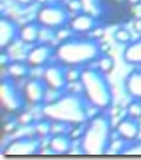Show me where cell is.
Returning a JSON list of instances; mask_svg holds the SVG:
<instances>
[{"mask_svg":"<svg viewBox=\"0 0 141 160\" xmlns=\"http://www.w3.org/2000/svg\"><path fill=\"white\" fill-rule=\"evenodd\" d=\"M127 2H128L129 4H131V5H133V7H134V5H137L139 3H141V0H127Z\"/></svg>","mask_w":141,"mask_h":160,"instance_id":"cell-31","label":"cell"},{"mask_svg":"<svg viewBox=\"0 0 141 160\" xmlns=\"http://www.w3.org/2000/svg\"><path fill=\"white\" fill-rule=\"evenodd\" d=\"M140 131H141L140 121L129 117V115L120 119L119 123L116 124V132L119 135V138L125 140L128 144L139 139Z\"/></svg>","mask_w":141,"mask_h":160,"instance_id":"cell-13","label":"cell"},{"mask_svg":"<svg viewBox=\"0 0 141 160\" xmlns=\"http://www.w3.org/2000/svg\"><path fill=\"white\" fill-rule=\"evenodd\" d=\"M132 27H133L134 32H137V33H140V35H141V19H134Z\"/></svg>","mask_w":141,"mask_h":160,"instance_id":"cell-29","label":"cell"},{"mask_svg":"<svg viewBox=\"0 0 141 160\" xmlns=\"http://www.w3.org/2000/svg\"><path fill=\"white\" fill-rule=\"evenodd\" d=\"M54 57V48L46 42H38L28 52L25 61L32 69L45 68L50 64V60Z\"/></svg>","mask_w":141,"mask_h":160,"instance_id":"cell-11","label":"cell"},{"mask_svg":"<svg viewBox=\"0 0 141 160\" xmlns=\"http://www.w3.org/2000/svg\"><path fill=\"white\" fill-rule=\"evenodd\" d=\"M123 60L127 65L141 66V37L125 45L123 52Z\"/></svg>","mask_w":141,"mask_h":160,"instance_id":"cell-17","label":"cell"},{"mask_svg":"<svg viewBox=\"0 0 141 160\" xmlns=\"http://www.w3.org/2000/svg\"><path fill=\"white\" fill-rule=\"evenodd\" d=\"M20 28L17 22L12 19L3 16L0 19V49L2 52L13 45L17 38H20Z\"/></svg>","mask_w":141,"mask_h":160,"instance_id":"cell-12","label":"cell"},{"mask_svg":"<svg viewBox=\"0 0 141 160\" xmlns=\"http://www.w3.org/2000/svg\"><path fill=\"white\" fill-rule=\"evenodd\" d=\"M95 62H96V69H99L104 74H110L115 66L114 58H112L111 56H107V54H101Z\"/></svg>","mask_w":141,"mask_h":160,"instance_id":"cell-21","label":"cell"},{"mask_svg":"<svg viewBox=\"0 0 141 160\" xmlns=\"http://www.w3.org/2000/svg\"><path fill=\"white\" fill-rule=\"evenodd\" d=\"M81 93L92 107L103 111L114 103V93L107 74L96 68H84L81 74Z\"/></svg>","mask_w":141,"mask_h":160,"instance_id":"cell-4","label":"cell"},{"mask_svg":"<svg viewBox=\"0 0 141 160\" xmlns=\"http://www.w3.org/2000/svg\"><path fill=\"white\" fill-rule=\"evenodd\" d=\"M67 68L63 66L59 62H55V64H49L44 68L42 72V79L44 82L46 83V86L50 91H55V93H59V91L65 90L69 85L67 81V74H66Z\"/></svg>","mask_w":141,"mask_h":160,"instance_id":"cell-9","label":"cell"},{"mask_svg":"<svg viewBox=\"0 0 141 160\" xmlns=\"http://www.w3.org/2000/svg\"><path fill=\"white\" fill-rule=\"evenodd\" d=\"M98 24L99 21L95 16L90 13H77L74 18L70 19L69 27L75 35H84V33L94 32Z\"/></svg>","mask_w":141,"mask_h":160,"instance_id":"cell-14","label":"cell"},{"mask_svg":"<svg viewBox=\"0 0 141 160\" xmlns=\"http://www.w3.org/2000/svg\"><path fill=\"white\" fill-rule=\"evenodd\" d=\"M36 21L40 27L49 28V29L57 31L59 28L69 25L70 22V12L67 11L66 5L59 4H45L37 11Z\"/></svg>","mask_w":141,"mask_h":160,"instance_id":"cell-6","label":"cell"},{"mask_svg":"<svg viewBox=\"0 0 141 160\" xmlns=\"http://www.w3.org/2000/svg\"><path fill=\"white\" fill-rule=\"evenodd\" d=\"M90 107L92 106L86 101L83 94L66 93L44 103L41 114L50 122L77 126L84 124L91 118Z\"/></svg>","mask_w":141,"mask_h":160,"instance_id":"cell-1","label":"cell"},{"mask_svg":"<svg viewBox=\"0 0 141 160\" xmlns=\"http://www.w3.org/2000/svg\"><path fill=\"white\" fill-rule=\"evenodd\" d=\"M22 93L25 95L26 103L40 106L46 102L49 89L42 78H32L25 82L24 88H22Z\"/></svg>","mask_w":141,"mask_h":160,"instance_id":"cell-10","label":"cell"},{"mask_svg":"<svg viewBox=\"0 0 141 160\" xmlns=\"http://www.w3.org/2000/svg\"><path fill=\"white\" fill-rule=\"evenodd\" d=\"M114 38H115L116 42L127 45L132 41V35L128 29H125V28H117L114 33Z\"/></svg>","mask_w":141,"mask_h":160,"instance_id":"cell-22","label":"cell"},{"mask_svg":"<svg viewBox=\"0 0 141 160\" xmlns=\"http://www.w3.org/2000/svg\"><path fill=\"white\" fill-rule=\"evenodd\" d=\"M54 2H55V3H62L63 0H54Z\"/></svg>","mask_w":141,"mask_h":160,"instance_id":"cell-33","label":"cell"},{"mask_svg":"<svg viewBox=\"0 0 141 160\" xmlns=\"http://www.w3.org/2000/svg\"><path fill=\"white\" fill-rule=\"evenodd\" d=\"M40 31H41V27L37 21L26 22L25 25H22L20 28V40L28 45L37 44L38 38H40Z\"/></svg>","mask_w":141,"mask_h":160,"instance_id":"cell-18","label":"cell"},{"mask_svg":"<svg viewBox=\"0 0 141 160\" xmlns=\"http://www.w3.org/2000/svg\"><path fill=\"white\" fill-rule=\"evenodd\" d=\"M0 102L4 111L11 114H19L22 111L26 99L22 90H19L13 79L5 77L2 79L0 85Z\"/></svg>","mask_w":141,"mask_h":160,"instance_id":"cell-7","label":"cell"},{"mask_svg":"<svg viewBox=\"0 0 141 160\" xmlns=\"http://www.w3.org/2000/svg\"><path fill=\"white\" fill-rule=\"evenodd\" d=\"M66 74H67V81H69V83H77L81 81L82 70H81V68H67Z\"/></svg>","mask_w":141,"mask_h":160,"instance_id":"cell-28","label":"cell"},{"mask_svg":"<svg viewBox=\"0 0 141 160\" xmlns=\"http://www.w3.org/2000/svg\"><path fill=\"white\" fill-rule=\"evenodd\" d=\"M31 66L26 64V61H9L7 64V73L8 77L13 81L26 78L29 76Z\"/></svg>","mask_w":141,"mask_h":160,"instance_id":"cell-19","label":"cell"},{"mask_svg":"<svg viewBox=\"0 0 141 160\" xmlns=\"http://www.w3.org/2000/svg\"><path fill=\"white\" fill-rule=\"evenodd\" d=\"M132 7L127 0H96V19L104 25H117L132 18Z\"/></svg>","mask_w":141,"mask_h":160,"instance_id":"cell-5","label":"cell"},{"mask_svg":"<svg viewBox=\"0 0 141 160\" xmlns=\"http://www.w3.org/2000/svg\"><path fill=\"white\" fill-rule=\"evenodd\" d=\"M112 140V121L108 112L98 111L84 123L79 140L81 152L84 155H104Z\"/></svg>","mask_w":141,"mask_h":160,"instance_id":"cell-2","label":"cell"},{"mask_svg":"<svg viewBox=\"0 0 141 160\" xmlns=\"http://www.w3.org/2000/svg\"><path fill=\"white\" fill-rule=\"evenodd\" d=\"M127 112L129 117H132L134 119H141V101L133 99L132 102H129V105L127 107Z\"/></svg>","mask_w":141,"mask_h":160,"instance_id":"cell-23","label":"cell"},{"mask_svg":"<svg viewBox=\"0 0 141 160\" xmlns=\"http://www.w3.org/2000/svg\"><path fill=\"white\" fill-rule=\"evenodd\" d=\"M100 56V45L95 38H78L74 36L54 48V58L66 68L86 66L95 62Z\"/></svg>","mask_w":141,"mask_h":160,"instance_id":"cell-3","label":"cell"},{"mask_svg":"<svg viewBox=\"0 0 141 160\" xmlns=\"http://www.w3.org/2000/svg\"><path fill=\"white\" fill-rule=\"evenodd\" d=\"M33 130H35V134L38 138H46V136L52 135V122L48 121V119H42V121H38L33 123Z\"/></svg>","mask_w":141,"mask_h":160,"instance_id":"cell-20","label":"cell"},{"mask_svg":"<svg viewBox=\"0 0 141 160\" xmlns=\"http://www.w3.org/2000/svg\"><path fill=\"white\" fill-rule=\"evenodd\" d=\"M66 8L70 13H82V11L84 8L82 0H67L66 3Z\"/></svg>","mask_w":141,"mask_h":160,"instance_id":"cell-26","label":"cell"},{"mask_svg":"<svg viewBox=\"0 0 141 160\" xmlns=\"http://www.w3.org/2000/svg\"><path fill=\"white\" fill-rule=\"evenodd\" d=\"M35 2L38 3V4H41V5H45V4H48L49 0H35Z\"/></svg>","mask_w":141,"mask_h":160,"instance_id":"cell-32","label":"cell"},{"mask_svg":"<svg viewBox=\"0 0 141 160\" xmlns=\"http://www.w3.org/2000/svg\"><path fill=\"white\" fill-rule=\"evenodd\" d=\"M74 35L75 33L67 25V28L63 27V28H59V29L55 31V40H58L59 42H62V41H66V40H70L71 37H74Z\"/></svg>","mask_w":141,"mask_h":160,"instance_id":"cell-24","label":"cell"},{"mask_svg":"<svg viewBox=\"0 0 141 160\" xmlns=\"http://www.w3.org/2000/svg\"><path fill=\"white\" fill-rule=\"evenodd\" d=\"M124 89L132 99L141 101V70L134 69L125 77Z\"/></svg>","mask_w":141,"mask_h":160,"instance_id":"cell-15","label":"cell"},{"mask_svg":"<svg viewBox=\"0 0 141 160\" xmlns=\"http://www.w3.org/2000/svg\"><path fill=\"white\" fill-rule=\"evenodd\" d=\"M123 155H141V139H137L125 147Z\"/></svg>","mask_w":141,"mask_h":160,"instance_id":"cell-25","label":"cell"},{"mask_svg":"<svg viewBox=\"0 0 141 160\" xmlns=\"http://www.w3.org/2000/svg\"><path fill=\"white\" fill-rule=\"evenodd\" d=\"M17 122L20 126H31L36 121H35V117H33V114L28 112V111H20L19 115H17Z\"/></svg>","mask_w":141,"mask_h":160,"instance_id":"cell-27","label":"cell"},{"mask_svg":"<svg viewBox=\"0 0 141 160\" xmlns=\"http://www.w3.org/2000/svg\"><path fill=\"white\" fill-rule=\"evenodd\" d=\"M15 2L17 3L19 5H21V7H28V5L35 3V0H15Z\"/></svg>","mask_w":141,"mask_h":160,"instance_id":"cell-30","label":"cell"},{"mask_svg":"<svg viewBox=\"0 0 141 160\" xmlns=\"http://www.w3.org/2000/svg\"><path fill=\"white\" fill-rule=\"evenodd\" d=\"M73 140L69 134H53L50 135L49 139V147L52 148L53 153L55 155H65L69 153L71 150Z\"/></svg>","mask_w":141,"mask_h":160,"instance_id":"cell-16","label":"cell"},{"mask_svg":"<svg viewBox=\"0 0 141 160\" xmlns=\"http://www.w3.org/2000/svg\"><path fill=\"white\" fill-rule=\"evenodd\" d=\"M41 138L35 135H25L12 139L3 150L5 156H32L41 152Z\"/></svg>","mask_w":141,"mask_h":160,"instance_id":"cell-8","label":"cell"}]
</instances>
